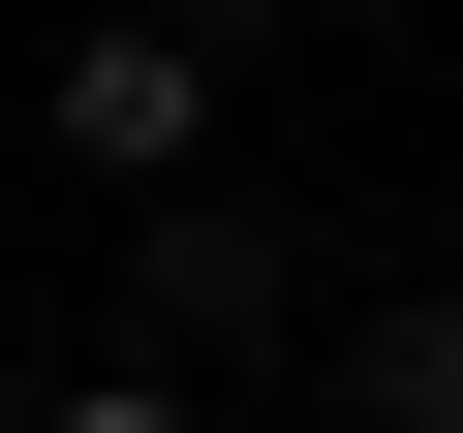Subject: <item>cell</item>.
Segmentation results:
<instances>
[{
  "label": "cell",
  "mask_w": 463,
  "mask_h": 433,
  "mask_svg": "<svg viewBox=\"0 0 463 433\" xmlns=\"http://www.w3.org/2000/svg\"><path fill=\"white\" fill-rule=\"evenodd\" d=\"M32 433H185V371H93V402H32Z\"/></svg>",
  "instance_id": "277c9868"
},
{
  "label": "cell",
  "mask_w": 463,
  "mask_h": 433,
  "mask_svg": "<svg viewBox=\"0 0 463 433\" xmlns=\"http://www.w3.org/2000/svg\"><path fill=\"white\" fill-rule=\"evenodd\" d=\"M340 402H371V433H463V310H371V341H340Z\"/></svg>",
  "instance_id": "3957f363"
},
{
  "label": "cell",
  "mask_w": 463,
  "mask_h": 433,
  "mask_svg": "<svg viewBox=\"0 0 463 433\" xmlns=\"http://www.w3.org/2000/svg\"><path fill=\"white\" fill-rule=\"evenodd\" d=\"M62 155H93V186H185V155H216V63H185V32H62Z\"/></svg>",
  "instance_id": "7a4b0ae2"
},
{
  "label": "cell",
  "mask_w": 463,
  "mask_h": 433,
  "mask_svg": "<svg viewBox=\"0 0 463 433\" xmlns=\"http://www.w3.org/2000/svg\"><path fill=\"white\" fill-rule=\"evenodd\" d=\"M124 216H155V248H124V341H155V371H248V341H279V216L216 186V155L124 186Z\"/></svg>",
  "instance_id": "6da1fadb"
}]
</instances>
